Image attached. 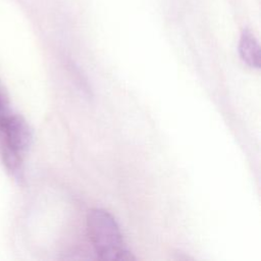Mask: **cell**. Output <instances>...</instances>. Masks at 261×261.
Returning a JSON list of instances; mask_svg holds the SVG:
<instances>
[{
	"label": "cell",
	"instance_id": "cell-1",
	"mask_svg": "<svg viewBox=\"0 0 261 261\" xmlns=\"http://www.w3.org/2000/svg\"><path fill=\"white\" fill-rule=\"evenodd\" d=\"M87 228L95 252L102 260H135L127 249L114 217L104 209H92L87 216Z\"/></svg>",
	"mask_w": 261,
	"mask_h": 261
},
{
	"label": "cell",
	"instance_id": "cell-2",
	"mask_svg": "<svg viewBox=\"0 0 261 261\" xmlns=\"http://www.w3.org/2000/svg\"><path fill=\"white\" fill-rule=\"evenodd\" d=\"M0 132L4 141L3 157L21 159L32 141L31 128L27 121L19 115L5 114L0 119Z\"/></svg>",
	"mask_w": 261,
	"mask_h": 261
},
{
	"label": "cell",
	"instance_id": "cell-3",
	"mask_svg": "<svg viewBox=\"0 0 261 261\" xmlns=\"http://www.w3.org/2000/svg\"><path fill=\"white\" fill-rule=\"evenodd\" d=\"M239 52L243 61L249 66L254 68L260 67V46L253 33L249 30H245L242 33Z\"/></svg>",
	"mask_w": 261,
	"mask_h": 261
},
{
	"label": "cell",
	"instance_id": "cell-4",
	"mask_svg": "<svg viewBox=\"0 0 261 261\" xmlns=\"http://www.w3.org/2000/svg\"><path fill=\"white\" fill-rule=\"evenodd\" d=\"M5 108H4V104H3V100H2V97L0 95V119L5 115Z\"/></svg>",
	"mask_w": 261,
	"mask_h": 261
}]
</instances>
